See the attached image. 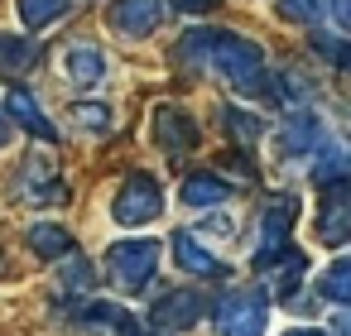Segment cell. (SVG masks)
<instances>
[{"label":"cell","mask_w":351,"mask_h":336,"mask_svg":"<svg viewBox=\"0 0 351 336\" xmlns=\"http://www.w3.org/2000/svg\"><path fill=\"white\" fill-rule=\"evenodd\" d=\"M178 58L183 63H197V68H212L241 96H260L265 82H269V68H265L260 44H250L245 34H231V29H188L178 39Z\"/></svg>","instance_id":"cell-1"},{"label":"cell","mask_w":351,"mask_h":336,"mask_svg":"<svg viewBox=\"0 0 351 336\" xmlns=\"http://www.w3.org/2000/svg\"><path fill=\"white\" fill-rule=\"evenodd\" d=\"M217 336H265L269 326V293L265 288H226L212 307Z\"/></svg>","instance_id":"cell-2"},{"label":"cell","mask_w":351,"mask_h":336,"mask_svg":"<svg viewBox=\"0 0 351 336\" xmlns=\"http://www.w3.org/2000/svg\"><path fill=\"white\" fill-rule=\"evenodd\" d=\"M159 269V240H116L106 250V279L116 293H145Z\"/></svg>","instance_id":"cell-3"},{"label":"cell","mask_w":351,"mask_h":336,"mask_svg":"<svg viewBox=\"0 0 351 336\" xmlns=\"http://www.w3.org/2000/svg\"><path fill=\"white\" fill-rule=\"evenodd\" d=\"M111 216L116 226H149L164 216V188L149 173H125L116 197H111Z\"/></svg>","instance_id":"cell-4"},{"label":"cell","mask_w":351,"mask_h":336,"mask_svg":"<svg viewBox=\"0 0 351 336\" xmlns=\"http://www.w3.org/2000/svg\"><path fill=\"white\" fill-rule=\"evenodd\" d=\"M15 192H20V202H29V207H63V202H68V183H63L58 164L44 159V154L25 159V168H20V178H15Z\"/></svg>","instance_id":"cell-5"},{"label":"cell","mask_w":351,"mask_h":336,"mask_svg":"<svg viewBox=\"0 0 351 336\" xmlns=\"http://www.w3.org/2000/svg\"><path fill=\"white\" fill-rule=\"evenodd\" d=\"M169 20V0H111L106 25L121 39H149L159 34V25Z\"/></svg>","instance_id":"cell-6"},{"label":"cell","mask_w":351,"mask_h":336,"mask_svg":"<svg viewBox=\"0 0 351 336\" xmlns=\"http://www.w3.org/2000/svg\"><path fill=\"white\" fill-rule=\"evenodd\" d=\"M293 221H298V197H274L265 211H260V240H255V264L260 259H269L274 250H284L289 245V231H293Z\"/></svg>","instance_id":"cell-7"},{"label":"cell","mask_w":351,"mask_h":336,"mask_svg":"<svg viewBox=\"0 0 351 336\" xmlns=\"http://www.w3.org/2000/svg\"><path fill=\"white\" fill-rule=\"evenodd\" d=\"M207 312V298L197 293V288H178V293H164L159 302H154V331H188V326H197V317Z\"/></svg>","instance_id":"cell-8"},{"label":"cell","mask_w":351,"mask_h":336,"mask_svg":"<svg viewBox=\"0 0 351 336\" xmlns=\"http://www.w3.org/2000/svg\"><path fill=\"white\" fill-rule=\"evenodd\" d=\"M63 77H68L73 87H82V92L101 87V82H106V53H101L92 39H73V44L63 49Z\"/></svg>","instance_id":"cell-9"},{"label":"cell","mask_w":351,"mask_h":336,"mask_svg":"<svg viewBox=\"0 0 351 336\" xmlns=\"http://www.w3.org/2000/svg\"><path fill=\"white\" fill-rule=\"evenodd\" d=\"M197 120L183 111V106H159L154 111V144L164 149V154H188V149H197Z\"/></svg>","instance_id":"cell-10"},{"label":"cell","mask_w":351,"mask_h":336,"mask_svg":"<svg viewBox=\"0 0 351 336\" xmlns=\"http://www.w3.org/2000/svg\"><path fill=\"white\" fill-rule=\"evenodd\" d=\"M322 207H317V240L327 250H341L346 235H351V197H346V183L337 188H322Z\"/></svg>","instance_id":"cell-11"},{"label":"cell","mask_w":351,"mask_h":336,"mask_svg":"<svg viewBox=\"0 0 351 336\" xmlns=\"http://www.w3.org/2000/svg\"><path fill=\"white\" fill-rule=\"evenodd\" d=\"M0 116L15 120L20 130H29V135H34V140H44V144H58L53 120L44 116V106H39V101H34V92H25V87H10V92H5V106H0Z\"/></svg>","instance_id":"cell-12"},{"label":"cell","mask_w":351,"mask_h":336,"mask_svg":"<svg viewBox=\"0 0 351 336\" xmlns=\"http://www.w3.org/2000/svg\"><path fill=\"white\" fill-rule=\"evenodd\" d=\"M260 269H265V288H269L274 298H289V293H298V283H303V274H308V259L284 245V250H274L269 259H260Z\"/></svg>","instance_id":"cell-13"},{"label":"cell","mask_w":351,"mask_h":336,"mask_svg":"<svg viewBox=\"0 0 351 336\" xmlns=\"http://www.w3.org/2000/svg\"><path fill=\"white\" fill-rule=\"evenodd\" d=\"M173 259H178L183 274H197V279H221V274H226V264H221L193 231H173Z\"/></svg>","instance_id":"cell-14"},{"label":"cell","mask_w":351,"mask_h":336,"mask_svg":"<svg viewBox=\"0 0 351 336\" xmlns=\"http://www.w3.org/2000/svg\"><path fill=\"white\" fill-rule=\"evenodd\" d=\"M317 144H322V120L308 116V111H293L279 130V149L284 154H313Z\"/></svg>","instance_id":"cell-15"},{"label":"cell","mask_w":351,"mask_h":336,"mask_svg":"<svg viewBox=\"0 0 351 336\" xmlns=\"http://www.w3.org/2000/svg\"><path fill=\"white\" fill-rule=\"evenodd\" d=\"M226 197H236V192H231V183L217 178V173H193V178H183V202L197 207V211H212V207H221Z\"/></svg>","instance_id":"cell-16"},{"label":"cell","mask_w":351,"mask_h":336,"mask_svg":"<svg viewBox=\"0 0 351 336\" xmlns=\"http://www.w3.org/2000/svg\"><path fill=\"white\" fill-rule=\"evenodd\" d=\"M15 10H20L25 29L44 34V29H53V25H63L73 15V0H15Z\"/></svg>","instance_id":"cell-17"},{"label":"cell","mask_w":351,"mask_h":336,"mask_svg":"<svg viewBox=\"0 0 351 336\" xmlns=\"http://www.w3.org/2000/svg\"><path fill=\"white\" fill-rule=\"evenodd\" d=\"M313 183L317 188H337V183H346V173H351V159H346V149L341 144H317L313 149Z\"/></svg>","instance_id":"cell-18"},{"label":"cell","mask_w":351,"mask_h":336,"mask_svg":"<svg viewBox=\"0 0 351 336\" xmlns=\"http://www.w3.org/2000/svg\"><path fill=\"white\" fill-rule=\"evenodd\" d=\"M39 63V44L25 39V34H0V73L5 77H20Z\"/></svg>","instance_id":"cell-19"},{"label":"cell","mask_w":351,"mask_h":336,"mask_svg":"<svg viewBox=\"0 0 351 336\" xmlns=\"http://www.w3.org/2000/svg\"><path fill=\"white\" fill-rule=\"evenodd\" d=\"M29 250L44 255V259H63L73 250V231L68 226H53V221H34L29 226Z\"/></svg>","instance_id":"cell-20"},{"label":"cell","mask_w":351,"mask_h":336,"mask_svg":"<svg viewBox=\"0 0 351 336\" xmlns=\"http://www.w3.org/2000/svg\"><path fill=\"white\" fill-rule=\"evenodd\" d=\"M53 283H58V293H92L97 274H92V264H87L77 250H68V255L58 259V274H53Z\"/></svg>","instance_id":"cell-21"},{"label":"cell","mask_w":351,"mask_h":336,"mask_svg":"<svg viewBox=\"0 0 351 336\" xmlns=\"http://www.w3.org/2000/svg\"><path fill=\"white\" fill-rule=\"evenodd\" d=\"M317 288H322V298H332L337 307H346V302H351V264H346V259H332V264L322 269V283H317Z\"/></svg>","instance_id":"cell-22"},{"label":"cell","mask_w":351,"mask_h":336,"mask_svg":"<svg viewBox=\"0 0 351 336\" xmlns=\"http://www.w3.org/2000/svg\"><path fill=\"white\" fill-rule=\"evenodd\" d=\"M73 120H77V130H87V135H106V130H111V106H101V101H77V106H73Z\"/></svg>","instance_id":"cell-23"},{"label":"cell","mask_w":351,"mask_h":336,"mask_svg":"<svg viewBox=\"0 0 351 336\" xmlns=\"http://www.w3.org/2000/svg\"><path fill=\"white\" fill-rule=\"evenodd\" d=\"M274 5H279V15L293 20V25H317V20L327 15V0H274Z\"/></svg>","instance_id":"cell-24"},{"label":"cell","mask_w":351,"mask_h":336,"mask_svg":"<svg viewBox=\"0 0 351 336\" xmlns=\"http://www.w3.org/2000/svg\"><path fill=\"white\" fill-rule=\"evenodd\" d=\"M226 130H231V135H241L245 144H250V140H260V120H255V116H245V111H226Z\"/></svg>","instance_id":"cell-25"},{"label":"cell","mask_w":351,"mask_h":336,"mask_svg":"<svg viewBox=\"0 0 351 336\" xmlns=\"http://www.w3.org/2000/svg\"><path fill=\"white\" fill-rule=\"evenodd\" d=\"M207 5H212V0H178V10H193V15H197V10H207Z\"/></svg>","instance_id":"cell-26"},{"label":"cell","mask_w":351,"mask_h":336,"mask_svg":"<svg viewBox=\"0 0 351 336\" xmlns=\"http://www.w3.org/2000/svg\"><path fill=\"white\" fill-rule=\"evenodd\" d=\"M5 140H10V120L0 116V149H5Z\"/></svg>","instance_id":"cell-27"},{"label":"cell","mask_w":351,"mask_h":336,"mask_svg":"<svg viewBox=\"0 0 351 336\" xmlns=\"http://www.w3.org/2000/svg\"><path fill=\"white\" fill-rule=\"evenodd\" d=\"M284 336H322V331H284Z\"/></svg>","instance_id":"cell-28"},{"label":"cell","mask_w":351,"mask_h":336,"mask_svg":"<svg viewBox=\"0 0 351 336\" xmlns=\"http://www.w3.org/2000/svg\"><path fill=\"white\" fill-rule=\"evenodd\" d=\"M0 274H5V250H0Z\"/></svg>","instance_id":"cell-29"}]
</instances>
